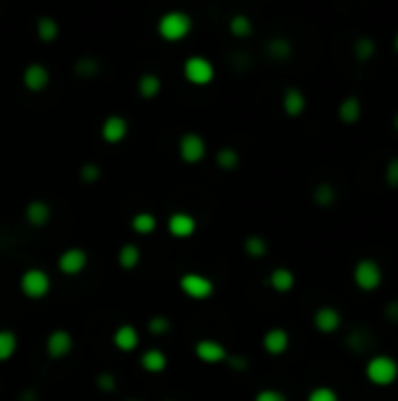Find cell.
<instances>
[{
	"instance_id": "obj_44",
	"label": "cell",
	"mask_w": 398,
	"mask_h": 401,
	"mask_svg": "<svg viewBox=\"0 0 398 401\" xmlns=\"http://www.w3.org/2000/svg\"><path fill=\"white\" fill-rule=\"evenodd\" d=\"M391 125H394V132L398 134V111L394 113V120H391Z\"/></svg>"
},
{
	"instance_id": "obj_40",
	"label": "cell",
	"mask_w": 398,
	"mask_h": 401,
	"mask_svg": "<svg viewBox=\"0 0 398 401\" xmlns=\"http://www.w3.org/2000/svg\"><path fill=\"white\" fill-rule=\"evenodd\" d=\"M97 387L99 390H104V392H115V387H118V380L113 373H99L97 376Z\"/></svg>"
},
{
	"instance_id": "obj_18",
	"label": "cell",
	"mask_w": 398,
	"mask_h": 401,
	"mask_svg": "<svg viewBox=\"0 0 398 401\" xmlns=\"http://www.w3.org/2000/svg\"><path fill=\"white\" fill-rule=\"evenodd\" d=\"M50 218H52V206L45 199H31L26 204V220H29L33 228H43V225L50 223Z\"/></svg>"
},
{
	"instance_id": "obj_13",
	"label": "cell",
	"mask_w": 398,
	"mask_h": 401,
	"mask_svg": "<svg viewBox=\"0 0 398 401\" xmlns=\"http://www.w3.org/2000/svg\"><path fill=\"white\" fill-rule=\"evenodd\" d=\"M288 345H291V336H288L286 329H281V326H272V329L265 331V336H262V347H265V352H269L272 357H279L288 350Z\"/></svg>"
},
{
	"instance_id": "obj_11",
	"label": "cell",
	"mask_w": 398,
	"mask_h": 401,
	"mask_svg": "<svg viewBox=\"0 0 398 401\" xmlns=\"http://www.w3.org/2000/svg\"><path fill=\"white\" fill-rule=\"evenodd\" d=\"M127 134H129V122H127V118L118 115V113L108 115L104 120V125H101V136H104V141L108 143H120Z\"/></svg>"
},
{
	"instance_id": "obj_32",
	"label": "cell",
	"mask_w": 398,
	"mask_h": 401,
	"mask_svg": "<svg viewBox=\"0 0 398 401\" xmlns=\"http://www.w3.org/2000/svg\"><path fill=\"white\" fill-rule=\"evenodd\" d=\"M230 33L232 36H237V38H248L253 33V22H251V17L248 15H234L230 19Z\"/></svg>"
},
{
	"instance_id": "obj_46",
	"label": "cell",
	"mask_w": 398,
	"mask_h": 401,
	"mask_svg": "<svg viewBox=\"0 0 398 401\" xmlns=\"http://www.w3.org/2000/svg\"><path fill=\"white\" fill-rule=\"evenodd\" d=\"M164 401H176V399H164Z\"/></svg>"
},
{
	"instance_id": "obj_3",
	"label": "cell",
	"mask_w": 398,
	"mask_h": 401,
	"mask_svg": "<svg viewBox=\"0 0 398 401\" xmlns=\"http://www.w3.org/2000/svg\"><path fill=\"white\" fill-rule=\"evenodd\" d=\"M190 31H192V19L183 10H169L157 22V33L164 40H183Z\"/></svg>"
},
{
	"instance_id": "obj_38",
	"label": "cell",
	"mask_w": 398,
	"mask_h": 401,
	"mask_svg": "<svg viewBox=\"0 0 398 401\" xmlns=\"http://www.w3.org/2000/svg\"><path fill=\"white\" fill-rule=\"evenodd\" d=\"M148 329L152 333H157V336H162V333H166L171 329V322H169L164 315H155V317H150V322H148Z\"/></svg>"
},
{
	"instance_id": "obj_27",
	"label": "cell",
	"mask_w": 398,
	"mask_h": 401,
	"mask_svg": "<svg viewBox=\"0 0 398 401\" xmlns=\"http://www.w3.org/2000/svg\"><path fill=\"white\" fill-rule=\"evenodd\" d=\"M215 162H218L220 169H225V171H234L239 167L241 162V157H239V150L237 148H232V146H222V148L215 153Z\"/></svg>"
},
{
	"instance_id": "obj_30",
	"label": "cell",
	"mask_w": 398,
	"mask_h": 401,
	"mask_svg": "<svg viewBox=\"0 0 398 401\" xmlns=\"http://www.w3.org/2000/svg\"><path fill=\"white\" fill-rule=\"evenodd\" d=\"M17 333L10 329H0V362H8L12 354L17 352Z\"/></svg>"
},
{
	"instance_id": "obj_39",
	"label": "cell",
	"mask_w": 398,
	"mask_h": 401,
	"mask_svg": "<svg viewBox=\"0 0 398 401\" xmlns=\"http://www.w3.org/2000/svg\"><path fill=\"white\" fill-rule=\"evenodd\" d=\"M253 401H288L286 394H283L281 390H274V387H265V390H260L258 394H255Z\"/></svg>"
},
{
	"instance_id": "obj_47",
	"label": "cell",
	"mask_w": 398,
	"mask_h": 401,
	"mask_svg": "<svg viewBox=\"0 0 398 401\" xmlns=\"http://www.w3.org/2000/svg\"><path fill=\"white\" fill-rule=\"evenodd\" d=\"M129 401H141V399H129Z\"/></svg>"
},
{
	"instance_id": "obj_6",
	"label": "cell",
	"mask_w": 398,
	"mask_h": 401,
	"mask_svg": "<svg viewBox=\"0 0 398 401\" xmlns=\"http://www.w3.org/2000/svg\"><path fill=\"white\" fill-rule=\"evenodd\" d=\"M178 153H180V157L185 160V162H199V160H204L206 155V141H204V136L197 132H185L183 136L178 139Z\"/></svg>"
},
{
	"instance_id": "obj_17",
	"label": "cell",
	"mask_w": 398,
	"mask_h": 401,
	"mask_svg": "<svg viewBox=\"0 0 398 401\" xmlns=\"http://www.w3.org/2000/svg\"><path fill=\"white\" fill-rule=\"evenodd\" d=\"M363 115V104L361 99L356 94H349L340 101L337 106V120H340L342 125H356Z\"/></svg>"
},
{
	"instance_id": "obj_7",
	"label": "cell",
	"mask_w": 398,
	"mask_h": 401,
	"mask_svg": "<svg viewBox=\"0 0 398 401\" xmlns=\"http://www.w3.org/2000/svg\"><path fill=\"white\" fill-rule=\"evenodd\" d=\"M180 289H183L185 296H190L194 300H204L213 293V282L201 272H185L180 277Z\"/></svg>"
},
{
	"instance_id": "obj_20",
	"label": "cell",
	"mask_w": 398,
	"mask_h": 401,
	"mask_svg": "<svg viewBox=\"0 0 398 401\" xmlns=\"http://www.w3.org/2000/svg\"><path fill=\"white\" fill-rule=\"evenodd\" d=\"M113 343H115L118 350H122V352H132L134 347L138 345V331H136V326H132V324H122V326H118L115 333H113Z\"/></svg>"
},
{
	"instance_id": "obj_31",
	"label": "cell",
	"mask_w": 398,
	"mask_h": 401,
	"mask_svg": "<svg viewBox=\"0 0 398 401\" xmlns=\"http://www.w3.org/2000/svg\"><path fill=\"white\" fill-rule=\"evenodd\" d=\"M244 251L251 258H262V256H267L269 244H267V239L262 237V235H248L244 239Z\"/></svg>"
},
{
	"instance_id": "obj_36",
	"label": "cell",
	"mask_w": 398,
	"mask_h": 401,
	"mask_svg": "<svg viewBox=\"0 0 398 401\" xmlns=\"http://www.w3.org/2000/svg\"><path fill=\"white\" fill-rule=\"evenodd\" d=\"M382 176H384V183H387L389 188H394V190L398 188V157L387 160V164H384Z\"/></svg>"
},
{
	"instance_id": "obj_14",
	"label": "cell",
	"mask_w": 398,
	"mask_h": 401,
	"mask_svg": "<svg viewBox=\"0 0 398 401\" xmlns=\"http://www.w3.org/2000/svg\"><path fill=\"white\" fill-rule=\"evenodd\" d=\"M73 350V336L66 329H54L47 336V354L52 359H64Z\"/></svg>"
},
{
	"instance_id": "obj_34",
	"label": "cell",
	"mask_w": 398,
	"mask_h": 401,
	"mask_svg": "<svg viewBox=\"0 0 398 401\" xmlns=\"http://www.w3.org/2000/svg\"><path fill=\"white\" fill-rule=\"evenodd\" d=\"M307 401H340V394H337V390H333V387L319 385L314 387V390H309Z\"/></svg>"
},
{
	"instance_id": "obj_33",
	"label": "cell",
	"mask_w": 398,
	"mask_h": 401,
	"mask_svg": "<svg viewBox=\"0 0 398 401\" xmlns=\"http://www.w3.org/2000/svg\"><path fill=\"white\" fill-rule=\"evenodd\" d=\"M99 69L101 66L94 57H80L76 66H73V71H76L80 78H94L99 73Z\"/></svg>"
},
{
	"instance_id": "obj_9",
	"label": "cell",
	"mask_w": 398,
	"mask_h": 401,
	"mask_svg": "<svg viewBox=\"0 0 398 401\" xmlns=\"http://www.w3.org/2000/svg\"><path fill=\"white\" fill-rule=\"evenodd\" d=\"M87 263H90V258H87V251L83 246H69L59 256V270L64 275H78V272L85 270Z\"/></svg>"
},
{
	"instance_id": "obj_16",
	"label": "cell",
	"mask_w": 398,
	"mask_h": 401,
	"mask_svg": "<svg viewBox=\"0 0 398 401\" xmlns=\"http://www.w3.org/2000/svg\"><path fill=\"white\" fill-rule=\"evenodd\" d=\"M166 228L173 237H190L192 232L197 230V220H194V216H190V213L176 211V213H171V216H169Z\"/></svg>"
},
{
	"instance_id": "obj_23",
	"label": "cell",
	"mask_w": 398,
	"mask_h": 401,
	"mask_svg": "<svg viewBox=\"0 0 398 401\" xmlns=\"http://www.w3.org/2000/svg\"><path fill=\"white\" fill-rule=\"evenodd\" d=\"M312 199H314L316 206H321V209H328V206H333L335 199H337L335 185L328 183V181H319V183L314 185V190H312Z\"/></svg>"
},
{
	"instance_id": "obj_43",
	"label": "cell",
	"mask_w": 398,
	"mask_h": 401,
	"mask_svg": "<svg viewBox=\"0 0 398 401\" xmlns=\"http://www.w3.org/2000/svg\"><path fill=\"white\" fill-rule=\"evenodd\" d=\"M19 401H36V394H33L31 390H26L22 397H19Z\"/></svg>"
},
{
	"instance_id": "obj_28",
	"label": "cell",
	"mask_w": 398,
	"mask_h": 401,
	"mask_svg": "<svg viewBox=\"0 0 398 401\" xmlns=\"http://www.w3.org/2000/svg\"><path fill=\"white\" fill-rule=\"evenodd\" d=\"M118 260H120V265L125 267V270H134L138 263H141V249L136 244H132V242H127L120 246V251H118Z\"/></svg>"
},
{
	"instance_id": "obj_5",
	"label": "cell",
	"mask_w": 398,
	"mask_h": 401,
	"mask_svg": "<svg viewBox=\"0 0 398 401\" xmlns=\"http://www.w3.org/2000/svg\"><path fill=\"white\" fill-rule=\"evenodd\" d=\"M183 76H185L187 83H192V85H208L215 76V69H213V64L208 62L206 57L194 55V57L185 59Z\"/></svg>"
},
{
	"instance_id": "obj_24",
	"label": "cell",
	"mask_w": 398,
	"mask_h": 401,
	"mask_svg": "<svg viewBox=\"0 0 398 401\" xmlns=\"http://www.w3.org/2000/svg\"><path fill=\"white\" fill-rule=\"evenodd\" d=\"M141 366L148 371V373H162L166 369V354L152 347V350H145L143 357H141Z\"/></svg>"
},
{
	"instance_id": "obj_25",
	"label": "cell",
	"mask_w": 398,
	"mask_h": 401,
	"mask_svg": "<svg viewBox=\"0 0 398 401\" xmlns=\"http://www.w3.org/2000/svg\"><path fill=\"white\" fill-rule=\"evenodd\" d=\"M138 94L143 99H155L162 92V78L155 76V73H143V76L138 78Z\"/></svg>"
},
{
	"instance_id": "obj_19",
	"label": "cell",
	"mask_w": 398,
	"mask_h": 401,
	"mask_svg": "<svg viewBox=\"0 0 398 401\" xmlns=\"http://www.w3.org/2000/svg\"><path fill=\"white\" fill-rule=\"evenodd\" d=\"M267 282L269 286L276 291V293H288L295 286V275H293V270L291 267H274L272 272H269V277H267Z\"/></svg>"
},
{
	"instance_id": "obj_4",
	"label": "cell",
	"mask_w": 398,
	"mask_h": 401,
	"mask_svg": "<svg viewBox=\"0 0 398 401\" xmlns=\"http://www.w3.org/2000/svg\"><path fill=\"white\" fill-rule=\"evenodd\" d=\"M19 286H22L24 296L43 298V296H47V291H50L52 279L43 267H29V270H24L22 279H19Z\"/></svg>"
},
{
	"instance_id": "obj_10",
	"label": "cell",
	"mask_w": 398,
	"mask_h": 401,
	"mask_svg": "<svg viewBox=\"0 0 398 401\" xmlns=\"http://www.w3.org/2000/svg\"><path fill=\"white\" fill-rule=\"evenodd\" d=\"M194 354L199 357V362H206V364H220L227 359L225 345L218 343V340H213V338L197 340V345H194Z\"/></svg>"
},
{
	"instance_id": "obj_15",
	"label": "cell",
	"mask_w": 398,
	"mask_h": 401,
	"mask_svg": "<svg viewBox=\"0 0 398 401\" xmlns=\"http://www.w3.org/2000/svg\"><path fill=\"white\" fill-rule=\"evenodd\" d=\"M24 85H26V90H31V92H43L47 85H50V71H47V66L45 64H38V62H33L29 64L24 69Z\"/></svg>"
},
{
	"instance_id": "obj_8",
	"label": "cell",
	"mask_w": 398,
	"mask_h": 401,
	"mask_svg": "<svg viewBox=\"0 0 398 401\" xmlns=\"http://www.w3.org/2000/svg\"><path fill=\"white\" fill-rule=\"evenodd\" d=\"M312 324H314L316 331L323 333V336H330V333L340 331L342 315H340V310L333 307V305H321V307H316V310H314Z\"/></svg>"
},
{
	"instance_id": "obj_26",
	"label": "cell",
	"mask_w": 398,
	"mask_h": 401,
	"mask_svg": "<svg viewBox=\"0 0 398 401\" xmlns=\"http://www.w3.org/2000/svg\"><path fill=\"white\" fill-rule=\"evenodd\" d=\"M36 31L43 43H54L59 36V24H57V19H52L50 15H43L36 22Z\"/></svg>"
},
{
	"instance_id": "obj_29",
	"label": "cell",
	"mask_w": 398,
	"mask_h": 401,
	"mask_svg": "<svg viewBox=\"0 0 398 401\" xmlns=\"http://www.w3.org/2000/svg\"><path fill=\"white\" fill-rule=\"evenodd\" d=\"M132 228L138 235H150V232L157 228V218L152 216L150 211H138L132 216Z\"/></svg>"
},
{
	"instance_id": "obj_1",
	"label": "cell",
	"mask_w": 398,
	"mask_h": 401,
	"mask_svg": "<svg viewBox=\"0 0 398 401\" xmlns=\"http://www.w3.org/2000/svg\"><path fill=\"white\" fill-rule=\"evenodd\" d=\"M352 282L359 291L373 293L384 282V267L375 258H359L352 267Z\"/></svg>"
},
{
	"instance_id": "obj_21",
	"label": "cell",
	"mask_w": 398,
	"mask_h": 401,
	"mask_svg": "<svg viewBox=\"0 0 398 401\" xmlns=\"http://www.w3.org/2000/svg\"><path fill=\"white\" fill-rule=\"evenodd\" d=\"M267 57L274 59V62H288L293 57V43L288 38H272L265 45Z\"/></svg>"
},
{
	"instance_id": "obj_45",
	"label": "cell",
	"mask_w": 398,
	"mask_h": 401,
	"mask_svg": "<svg viewBox=\"0 0 398 401\" xmlns=\"http://www.w3.org/2000/svg\"><path fill=\"white\" fill-rule=\"evenodd\" d=\"M394 50H396V55H398V31H396V36H394Z\"/></svg>"
},
{
	"instance_id": "obj_35",
	"label": "cell",
	"mask_w": 398,
	"mask_h": 401,
	"mask_svg": "<svg viewBox=\"0 0 398 401\" xmlns=\"http://www.w3.org/2000/svg\"><path fill=\"white\" fill-rule=\"evenodd\" d=\"M347 347L352 352H363L368 347V333L363 331V329H354L347 336Z\"/></svg>"
},
{
	"instance_id": "obj_12",
	"label": "cell",
	"mask_w": 398,
	"mask_h": 401,
	"mask_svg": "<svg viewBox=\"0 0 398 401\" xmlns=\"http://www.w3.org/2000/svg\"><path fill=\"white\" fill-rule=\"evenodd\" d=\"M281 108L288 118H300L307 108V97L300 87H286L281 97Z\"/></svg>"
},
{
	"instance_id": "obj_37",
	"label": "cell",
	"mask_w": 398,
	"mask_h": 401,
	"mask_svg": "<svg viewBox=\"0 0 398 401\" xmlns=\"http://www.w3.org/2000/svg\"><path fill=\"white\" fill-rule=\"evenodd\" d=\"M80 178H83L85 183H97L101 178V167L97 162H85L80 167Z\"/></svg>"
},
{
	"instance_id": "obj_42",
	"label": "cell",
	"mask_w": 398,
	"mask_h": 401,
	"mask_svg": "<svg viewBox=\"0 0 398 401\" xmlns=\"http://www.w3.org/2000/svg\"><path fill=\"white\" fill-rule=\"evenodd\" d=\"M227 362H230L234 369H246V366H248V362L244 357H230V354H227Z\"/></svg>"
},
{
	"instance_id": "obj_41",
	"label": "cell",
	"mask_w": 398,
	"mask_h": 401,
	"mask_svg": "<svg viewBox=\"0 0 398 401\" xmlns=\"http://www.w3.org/2000/svg\"><path fill=\"white\" fill-rule=\"evenodd\" d=\"M384 317H387V322L398 324V298L389 300V303L384 305Z\"/></svg>"
},
{
	"instance_id": "obj_22",
	"label": "cell",
	"mask_w": 398,
	"mask_h": 401,
	"mask_svg": "<svg viewBox=\"0 0 398 401\" xmlns=\"http://www.w3.org/2000/svg\"><path fill=\"white\" fill-rule=\"evenodd\" d=\"M375 55H377V43H375V38L359 36V38L354 40V57H356V62H359V64L373 62Z\"/></svg>"
},
{
	"instance_id": "obj_2",
	"label": "cell",
	"mask_w": 398,
	"mask_h": 401,
	"mask_svg": "<svg viewBox=\"0 0 398 401\" xmlns=\"http://www.w3.org/2000/svg\"><path fill=\"white\" fill-rule=\"evenodd\" d=\"M366 378L375 387H391L398 380V362L391 354H373L366 362Z\"/></svg>"
}]
</instances>
